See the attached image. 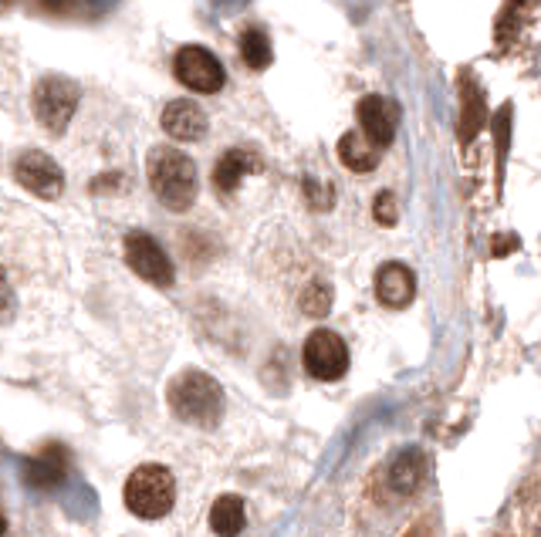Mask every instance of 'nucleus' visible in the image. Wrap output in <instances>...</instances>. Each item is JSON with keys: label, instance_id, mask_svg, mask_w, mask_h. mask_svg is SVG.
<instances>
[{"label": "nucleus", "instance_id": "1", "mask_svg": "<svg viewBox=\"0 0 541 537\" xmlns=\"http://www.w3.org/2000/svg\"><path fill=\"white\" fill-rule=\"evenodd\" d=\"M146 173L156 200L166 210L183 213L193 207V200H197V166L186 152L173 146H156L146 159Z\"/></svg>", "mask_w": 541, "mask_h": 537}, {"label": "nucleus", "instance_id": "2", "mask_svg": "<svg viewBox=\"0 0 541 537\" xmlns=\"http://www.w3.org/2000/svg\"><path fill=\"white\" fill-rule=\"evenodd\" d=\"M166 402H170L173 416L190 426H217L224 416V392H220L217 379L200 369H186L170 382L166 389Z\"/></svg>", "mask_w": 541, "mask_h": 537}, {"label": "nucleus", "instance_id": "3", "mask_svg": "<svg viewBox=\"0 0 541 537\" xmlns=\"http://www.w3.org/2000/svg\"><path fill=\"white\" fill-rule=\"evenodd\" d=\"M176 504V480L173 473L159 463H146V467L132 470L126 480V507L143 521H159Z\"/></svg>", "mask_w": 541, "mask_h": 537}, {"label": "nucleus", "instance_id": "4", "mask_svg": "<svg viewBox=\"0 0 541 537\" xmlns=\"http://www.w3.org/2000/svg\"><path fill=\"white\" fill-rule=\"evenodd\" d=\"M78 98H82V88L68 82V78H41L38 88H34V115L51 136H61L68 122L75 119Z\"/></svg>", "mask_w": 541, "mask_h": 537}, {"label": "nucleus", "instance_id": "5", "mask_svg": "<svg viewBox=\"0 0 541 537\" xmlns=\"http://www.w3.org/2000/svg\"><path fill=\"white\" fill-rule=\"evenodd\" d=\"M173 75L180 78L183 88H190L197 95H217L227 82V71L220 65V58L214 51L200 48V44H186V48L176 51Z\"/></svg>", "mask_w": 541, "mask_h": 537}, {"label": "nucleus", "instance_id": "6", "mask_svg": "<svg viewBox=\"0 0 541 537\" xmlns=\"http://www.w3.org/2000/svg\"><path fill=\"white\" fill-rule=\"evenodd\" d=\"M305 369L318 382H335L349 372V345L335 331L318 328L305 342Z\"/></svg>", "mask_w": 541, "mask_h": 537}, {"label": "nucleus", "instance_id": "7", "mask_svg": "<svg viewBox=\"0 0 541 537\" xmlns=\"http://www.w3.org/2000/svg\"><path fill=\"white\" fill-rule=\"evenodd\" d=\"M14 179L28 193L41 196V200H58V196L65 193V173H61V166L41 149H28L17 156Z\"/></svg>", "mask_w": 541, "mask_h": 537}, {"label": "nucleus", "instance_id": "8", "mask_svg": "<svg viewBox=\"0 0 541 537\" xmlns=\"http://www.w3.org/2000/svg\"><path fill=\"white\" fill-rule=\"evenodd\" d=\"M126 264L132 267V274H139L156 288H170L173 284V261L149 234L132 230L126 237Z\"/></svg>", "mask_w": 541, "mask_h": 537}, {"label": "nucleus", "instance_id": "9", "mask_svg": "<svg viewBox=\"0 0 541 537\" xmlns=\"http://www.w3.org/2000/svg\"><path fill=\"white\" fill-rule=\"evenodd\" d=\"M359 132L366 136L376 149H386L396 139V125H399V109L383 95H366L359 102Z\"/></svg>", "mask_w": 541, "mask_h": 537}, {"label": "nucleus", "instance_id": "10", "mask_svg": "<svg viewBox=\"0 0 541 537\" xmlns=\"http://www.w3.org/2000/svg\"><path fill=\"white\" fill-rule=\"evenodd\" d=\"M159 125H163V132L176 142H197L207 136V112L200 109V105L186 102V98H176L163 109L159 115Z\"/></svg>", "mask_w": 541, "mask_h": 537}, {"label": "nucleus", "instance_id": "11", "mask_svg": "<svg viewBox=\"0 0 541 537\" xmlns=\"http://www.w3.org/2000/svg\"><path fill=\"white\" fill-rule=\"evenodd\" d=\"M416 294V277L406 264L399 261H389L376 271V298L379 304H386V308H406V304L413 301Z\"/></svg>", "mask_w": 541, "mask_h": 537}, {"label": "nucleus", "instance_id": "12", "mask_svg": "<svg viewBox=\"0 0 541 537\" xmlns=\"http://www.w3.org/2000/svg\"><path fill=\"white\" fill-rule=\"evenodd\" d=\"M65 473H68V450L58 443H51V446H44L34 460H28V467H24V480L38 490H51L65 480Z\"/></svg>", "mask_w": 541, "mask_h": 537}, {"label": "nucleus", "instance_id": "13", "mask_svg": "<svg viewBox=\"0 0 541 537\" xmlns=\"http://www.w3.org/2000/svg\"><path fill=\"white\" fill-rule=\"evenodd\" d=\"M261 169V159L254 156V152H247V149H230L224 152V156L217 159V166H214V186H217V193H234L237 186H241V179L247 173H257Z\"/></svg>", "mask_w": 541, "mask_h": 537}, {"label": "nucleus", "instance_id": "14", "mask_svg": "<svg viewBox=\"0 0 541 537\" xmlns=\"http://www.w3.org/2000/svg\"><path fill=\"white\" fill-rule=\"evenodd\" d=\"M339 159L352 173H372L379 166V149L362 132H345L339 139Z\"/></svg>", "mask_w": 541, "mask_h": 537}, {"label": "nucleus", "instance_id": "15", "mask_svg": "<svg viewBox=\"0 0 541 537\" xmlns=\"http://www.w3.org/2000/svg\"><path fill=\"white\" fill-rule=\"evenodd\" d=\"M244 521H247V510H244L241 497L224 494V497L214 500V510H210V527H214V534L237 537L244 531Z\"/></svg>", "mask_w": 541, "mask_h": 537}, {"label": "nucleus", "instance_id": "16", "mask_svg": "<svg viewBox=\"0 0 541 537\" xmlns=\"http://www.w3.org/2000/svg\"><path fill=\"white\" fill-rule=\"evenodd\" d=\"M423 473H427V463H423V453L420 450H406L396 456L393 470H389V480H393V487L399 494H410L416 490V483L423 480Z\"/></svg>", "mask_w": 541, "mask_h": 537}, {"label": "nucleus", "instance_id": "17", "mask_svg": "<svg viewBox=\"0 0 541 537\" xmlns=\"http://www.w3.org/2000/svg\"><path fill=\"white\" fill-rule=\"evenodd\" d=\"M241 58H244V65L254 68V71L268 68L271 58H274L268 34H264L261 28H247V31L241 34Z\"/></svg>", "mask_w": 541, "mask_h": 537}, {"label": "nucleus", "instance_id": "18", "mask_svg": "<svg viewBox=\"0 0 541 537\" xmlns=\"http://www.w3.org/2000/svg\"><path fill=\"white\" fill-rule=\"evenodd\" d=\"M328 308H332V288H325V284H312V288L301 294V311L305 315L322 318Z\"/></svg>", "mask_w": 541, "mask_h": 537}, {"label": "nucleus", "instance_id": "19", "mask_svg": "<svg viewBox=\"0 0 541 537\" xmlns=\"http://www.w3.org/2000/svg\"><path fill=\"white\" fill-rule=\"evenodd\" d=\"M372 213H376V220L383 223V227H393V223L399 220V210H396V196L383 190L376 196V203H372Z\"/></svg>", "mask_w": 541, "mask_h": 537}, {"label": "nucleus", "instance_id": "20", "mask_svg": "<svg viewBox=\"0 0 541 537\" xmlns=\"http://www.w3.org/2000/svg\"><path fill=\"white\" fill-rule=\"evenodd\" d=\"M14 311H17V294H14L11 284H7V277L0 274V325H4V321H11Z\"/></svg>", "mask_w": 541, "mask_h": 537}, {"label": "nucleus", "instance_id": "21", "mask_svg": "<svg viewBox=\"0 0 541 537\" xmlns=\"http://www.w3.org/2000/svg\"><path fill=\"white\" fill-rule=\"evenodd\" d=\"M7 534V521H4V514H0V537Z\"/></svg>", "mask_w": 541, "mask_h": 537}]
</instances>
